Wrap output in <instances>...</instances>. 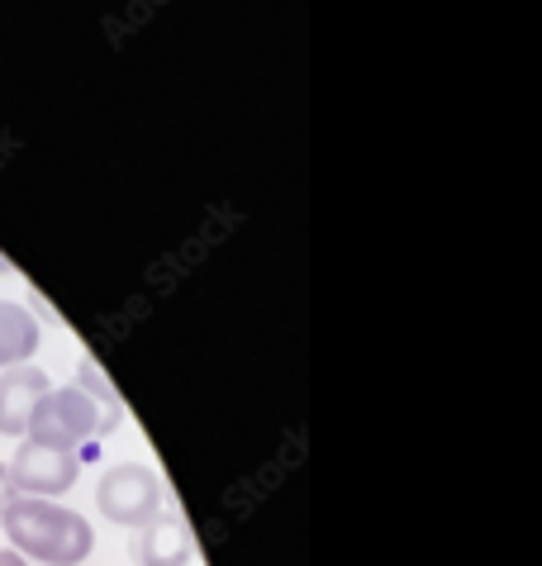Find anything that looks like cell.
<instances>
[{
    "mask_svg": "<svg viewBox=\"0 0 542 566\" xmlns=\"http://www.w3.org/2000/svg\"><path fill=\"white\" fill-rule=\"evenodd\" d=\"M0 528L10 533L14 553L34 557L43 566H82L95 547V528L82 514L39 495H10Z\"/></svg>",
    "mask_w": 542,
    "mask_h": 566,
    "instance_id": "obj_1",
    "label": "cell"
},
{
    "mask_svg": "<svg viewBox=\"0 0 542 566\" xmlns=\"http://www.w3.org/2000/svg\"><path fill=\"white\" fill-rule=\"evenodd\" d=\"M115 433V423L101 415L82 386H62V390H48L39 400V410L29 415V429L24 438L39 448H53V452H72V458H86L95 448V438Z\"/></svg>",
    "mask_w": 542,
    "mask_h": 566,
    "instance_id": "obj_2",
    "label": "cell"
},
{
    "mask_svg": "<svg viewBox=\"0 0 542 566\" xmlns=\"http://www.w3.org/2000/svg\"><path fill=\"white\" fill-rule=\"evenodd\" d=\"M95 505H101V514L110 518V524L143 528V524H153V518L163 514L167 491H163V481H157L153 467L119 462V467L105 471L101 485H95Z\"/></svg>",
    "mask_w": 542,
    "mask_h": 566,
    "instance_id": "obj_3",
    "label": "cell"
},
{
    "mask_svg": "<svg viewBox=\"0 0 542 566\" xmlns=\"http://www.w3.org/2000/svg\"><path fill=\"white\" fill-rule=\"evenodd\" d=\"M10 471V485L14 495H39V500H58L67 495L76 476H82V458H72V452H53V448H39L20 438V448H14V458L6 462Z\"/></svg>",
    "mask_w": 542,
    "mask_h": 566,
    "instance_id": "obj_4",
    "label": "cell"
},
{
    "mask_svg": "<svg viewBox=\"0 0 542 566\" xmlns=\"http://www.w3.org/2000/svg\"><path fill=\"white\" fill-rule=\"evenodd\" d=\"M48 376L39 367H10V371H0V433L6 438H24L29 429V415L39 410V400L48 396Z\"/></svg>",
    "mask_w": 542,
    "mask_h": 566,
    "instance_id": "obj_5",
    "label": "cell"
},
{
    "mask_svg": "<svg viewBox=\"0 0 542 566\" xmlns=\"http://www.w3.org/2000/svg\"><path fill=\"white\" fill-rule=\"evenodd\" d=\"M190 557H196V538H190L186 518L177 514H157L153 524L138 528L134 538V562L138 566H186Z\"/></svg>",
    "mask_w": 542,
    "mask_h": 566,
    "instance_id": "obj_6",
    "label": "cell"
},
{
    "mask_svg": "<svg viewBox=\"0 0 542 566\" xmlns=\"http://www.w3.org/2000/svg\"><path fill=\"white\" fill-rule=\"evenodd\" d=\"M39 338L43 334H39L34 314L14 301H0V371L24 367V361L39 353Z\"/></svg>",
    "mask_w": 542,
    "mask_h": 566,
    "instance_id": "obj_7",
    "label": "cell"
},
{
    "mask_svg": "<svg viewBox=\"0 0 542 566\" xmlns=\"http://www.w3.org/2000/svg\"><path fill=\"white\" fill-rule=\"evenodd\" d=\"M76 386H82L86 396H91L95 405H101V415H105V419H110V423H115V429H119V423H124V400H119V390L105 381V371L95 367L91 357L82 361V367H76Z\"/></svg>",
    "mask_w": 542,
    "mask_h": 566,
    "instance_id": "obj_8",
    "label": "cell"
},
{
    "mask_svg": "<svg viewBox=\"0 0 542 566\" xmlns=\"http://www.w3.org/2000/svg\"><path fill=\"white\" fill-rule=\"evenodd\" d=\"M10 495H14V485H10V471H6V462H0V518H6Z\"/></svg>",
    "mask_w": 542,
    "mask_h": 566,
    "instance_id": "obj_9",
    "label": "cell"
},
{
    "mask_svg": "<svg viewBox=\"0 0 542 566\" xmlns=\"http://www.w3.org/2000/svg\"><path fill=\"white\" fill-rule=\"evenodd\" d=\"M0 566H29V562L14 553V547H0Z\"/></svg>",
    "mask_w": 542,
    "mask_h": 566,
    "instance_id": "obj_10",
    "label": "cell"
},
{
    "mask_svg": "<svg viewBox=\"0 0 542 566\" xmlns=\"http://www.w3.org/2000/svg\"><path fill=\"white\" fill-rule=\"evenodd\" d=\"M0 272H6V276H10V272H14V262H10V258H6V253H0Z\"/></svg>",
    "mask_w": 542,
    "mask_h": 566,
    "instance_id": "obj_11",
    "label": "cell"
}]
</instances>
